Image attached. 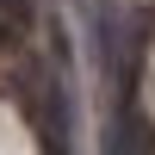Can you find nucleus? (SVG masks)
I'll return each instance as SVG.
<instances>
[{"label": "nucleus", "mask_w": 155, "mask_h": 155, "mask_svg": "<svg viewBox=\"0 0 155 155\" xmlns=\"http://www.w3.org/2000/svg\"><path fill=\"white\" fill-rule=\"evenodd\" d=\"M106 155H143V124H137L130 112L112 124V143H106Z\"/></svg>", "instance_id": "obj_1"}]
</instances>
